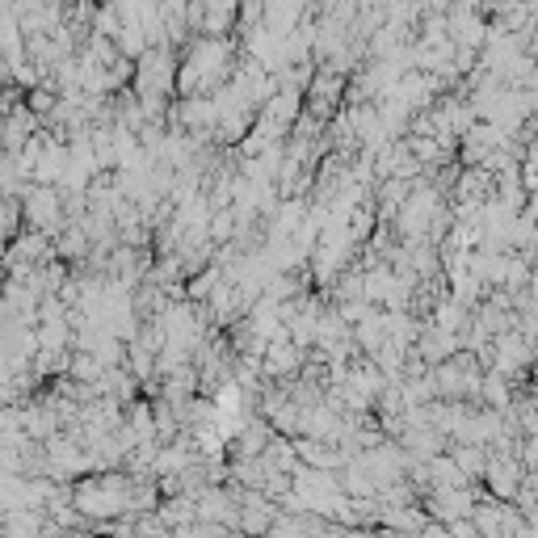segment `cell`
Listing matches in <instances>:
<instances>
[{
  "label": "cell",
  "instance_id": "1",
  "mask_svg": "<svg viewBox=\"0 0 538 538\" xmlns=\"http://www.w3.org/2000/svg\"><path fill=\"white\" fill-rule=\"evenodd\" d=\"M26 215H30L34 228H51V223L60 219V194H55L51 185L30 189V198H26Z\"/></svg>",
  "mask_w": 538,
  "mask_h": 538
}]
</instances>
